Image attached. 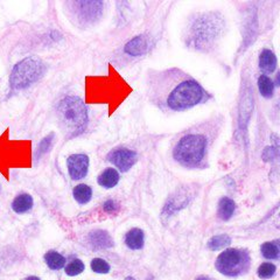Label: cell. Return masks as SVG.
<instances>
[{
  "label": "cell",
  "mask_w": 280,
  "mask_h": 280,
  "mask_svg": "<svg viewBox=\"0 0 280 280\" xmlns=\"http://www.w3.org/2000/svg\"><path fill=\"white\" fill-rule=\"evenodd\" d=\"M67 165L72 179H83L89 169V158L86 154H73L68 158Z\"/></svg>",
  "instance_id": "8"
},
{
  "label": "cell",
  "mask_w": 280,
  "mask_h": 280,
  "mask_svg": "<svg viewBox=\"0 0 280 280\" xmlns=\"http://www.w3.org/2000/svg\"><path fill=\"white\" fill-rule=\"evenodd\" d=\"M97 181L98 185L104 187V188H114L119 181V174L115 168H106L100 174Z\"/></svg>",
  "instance_id": "11"
},
{
  "label": "cell",
  "mask_w": 280,
  "mask_h": 280,
  "mask_svg": "<svg viewBox=\"0 0 280 280\" xmlns=\"http://www.w3.org/2000/svg\"><path fill=\"white\" fill-rule=\"evenodd\" d=\"M258 89H259V92L262 93L264 97L270 98L273 96L274 84L266 75H262L258 78Z\"/></svg>",
  "instance_id": "20"
},
{
  "label": "cell",
  "mask_w": 280,
  "mask_h": 280,
  "mask_svg": "<svg viewBox=\"0 0 280 280\" xmlns=\"http://www.w3.org/2000/svg\"><path fill=\"white\" fill-rule=\"evenodd\" d=\"M91 270L96 273H107L110 271V265L104 259L95 258L91 260Z\"/></svg>",
  "instance_id": "24"
},
{
  "label": "cell",
  "mask_w": 280,
  "mask_h": 280,
  "mask_svg": "<svg viewBox=\"0 0 280 280\" xmlns=\"http://www.w3.org/2000/svg\"><path fill=\"white\" fill-rule=\"evenodd\" d=\"M207 151L208 140L206 135L188 133L177 141L173 149V157L181 166L187 168H197L205 162Z\"/></svg>",
  "instance_id": "3"
},
{
  "label": "cell",
  "mask_w": 280,
  "mask_h": 280,
  "mask_svg": "<svg viewBox=\"0 0 280 280\" xmlns=\"http://www.w3.org/2000/svg\"><path fill=\"white\" fill-rule=\"evenodd\" d=\"M107 160L117 168H119V171L127 172L137 161V154L131 149L120 147V148H116L110 152L107 155Z\"/></svg>",
  "instance_id": "7"
},
{
  "label": "cell",
  "mask_w": 280,
  "mask_h": 280,
  "mask_svg": "<svg viewBox=\"0 0 280 280\" xmlns=\"http://www.w3.org/2000/svg\"><path fill=\"white\" fill-rule=\"evenodd\" d=\"M147 93L162 111H185L208 100V93L191 75L177 68L148 73Z\"/></svg>",
  "instance_id": "1"
},
{
  "label": "cell",
  "mask_w": 280,
  "mask_h": 280,
  "mask_svg": "<svg viewBox=\"0 0 280 280\" xmlns=\"http://www.w3.org/2000/svg\"><path fill=\"white\" fill-rule=\"evenodd\" d=\"M217 271L228 277H237L245 273L250 267V254L247 250L228 249L217 257Z\"/></svg>",
  "instance_id": "5"
},
{
  "label": "cell",
  "mask_w": 280,
  "mask_h": 280,
  "mask_svg": "<svg viewBox=\"0 0 280 280\" xmlns=\"http://www.w3.org/2000/svg\"><path fill=\"white\" fill-rule=\"evenodd\" d=\"M104 210L107 211V213H116L118 210V205L115 202V201L109 200L104 203Z\"/></svg>",
  "instance_id": "25"
},
{
  "label": "cell",
  "mask_w": 280,
  "mask_h": 280,
  "mask_svg": "<svg viewBox=\"0 0 280 280\" xmlns=\"http://www.w3.org/2000/svg\"><path fill=\"white\" fill-rule=\"evenodd\" d=\"M54 139V133H50L49 135H47L46 138H44L40 144L38 146V151H36L35 158L39 159V158L42 157L44 153H47L48 149L50 148V145H52V141Z\"/></svg>",
  "instance_id": "23"
},
{
  "label": "cell",
  "mask_w": 280,
  "mask_h": 280,
  "mask_svg": "<svg viewBox=\"0 0 280 280\" xmlns=\"http://www.w3.org/2000/svg\"><path fill=\"white\" fill-rule=\"evenodd\" d=\"M89 243L95 249H109L114 245V240H112L111 236L103 230H95L90 233Z\"/></svg>",
  "instance_id": "9"
},
{
  "label": "cell",
  "mask_w": 280,
  "mask_h": 280,
  "mask_svg": "<svg viewBox=\"0 0 280 280\" xmlns=\"http://www.w3.org/2000/svg\"><path fill=\"white\" fill-rule=\"evenodd\" d=\"M46 72V66L36 58H28L13 68L10 77L11 87L15 90L25 89L35 83Z\"/></svg>",
  "instance_id": "4"
},
{
  "label": "cell",
  "mask_w": 280,
  "mask_h": 280,
  "mask_svg": "<svg viewBox=\"0 0 280 280\" xmlns=\"http://www.w3.org/2000/svg\"><path fill=\"white\" fill-rule=\"evenodd\" d=\"M73 5L77 21L82 25L93 24L103 13L104 5L102 1H75Z\"/></svg>",
  "instance_id": "6"
},
{
  "label": "cell",
  "mask_w": 280,
  "mask_h": 280,
  "mask_svg": "<svg viewBox=\"0 0 280 280\" xmlns=\"http://www.w3.org/2000/svg\"><path fill=\"white\" fill-rule=\"evenodd\" d=\"M236 209V205H235L234 200L229 199V197H222L219 202V210H217V215L221 220L228 221L233 217Z\"/></svg>",
  "instance_id": "14"
},
{
  "label": "cell",
  "mask_w": 280,
  "mask_h": 280,
  "mask_svg": "<svg viewBox=\"0 0 280 280\" xmlns=\"http://www.w3.org/2000/svg\"><path fill=\"white\" fill-rule=\"evenodd\" d=\"M231 243V238L228 235H217V236L211 237L208 242V248L213 251L221 250V249L228 247Z\"/></svg>",
  "instance_id": "19"
},
{
  "label": "cell",
  "mask_w": 280,
  "mask_h": 280,
  "mask_svg": "<svg viewBox=\"0 0 280 280\" xmlns=\"http://www.w3.org/2000/svg\"><path fill=\"white\" fill-rule=\"evenodd\" d=\"M59 123L67 137H77L88 125L87 107L81 98L68 96L59 103L56 109Z\"/></svg>",
  "instance_id": "2"
},
{
  "label": "cell",
  "mask_w": 280,
  "mask_h": 280,
  "mask_svg": "<svg viewBox=\"0 0 280 280\" xmlns=\"http://www.w3.org/2000/svg\"><path fill=\"white\" fill-rule=\"evenodd\" d=\"M25 280H40V278H38V277H28Z\"/></svg>",
  "instance_id": "26"
},
{
  "label": "cell",
  "mask_w": 280,
  "mask_h": 280,
  "mask_svg": "<svg viewBox=\"0 0 280 280\" xmlns=\"http://www.w3.org/2000/svg\"><path fill=\"white\" fill-rule=\"evenodd\" d=\"M125 243L131 250H140L144 247V231L138 228L131 229L126 234Z\"/></svg>",
  "instance_id": "12"
},
{
  "label": "cell",
  "mask_w": 280,
  "mask_h": 280,
  "mask_svg": "<svg viewBox=\"0 0 280 280\" xmlns=\"http://www.w3.org/2000/svg\"><path fill=\"white\" fill-rule=\"evenodd\" d=\"M276 271L277 267L273 264H271V263H263L258 267V270H257V274H258L259 278L268 279L274 276Z\"/></svg>",
  "instance_id": "22"
},
{
  "label": "cell",
  "mask_w": 280,
  "mask_h": 280,
  "mask_svg": "<svg viewBox=\"0 0 280 280\" xmlns=\"http://www.w3.org/2000/svg\"><path fill=\"white\" fill-rule=\"evenodd\" d=\"M44 260H46L48 267L52 268V270H60L66 264V258L56 251L47 252L46 256H44Z\"/></svg>",
  "instance_id": "17"
},
{
  "label": "cell",
  "mask_w": 280,
  "mask_h": 280,
  "mask_svg": "<svg viewBox=\"0 0 280 280\" xmlns=\"http://www.w3.org/2000/svg\"><path fill=\"white\" fill-rule=\"evenodd\" d=\"M209 280H214V279H210V278H209Z\"/></svg>",
  "instance_id": "29"
},
{
  "label": "cell",
  "mask_w": 280,
  "mask_h": 280,
  "mask_svg": "<svg viewBox=\"0 0 280 280\" xmlns=\"http://www.w3.org/2000/svg\"><path fill=\"white\" fill-rule=\"evenodd\" d=\"M147 49H148V41L145 36H137L125 46V52L132 56L143 55L147 52Z\"/></svg>",
  "instance_id": "10"
},
{
  "label": "cell",
  "mask_w": 280,
  "mask_h": 280,
  "mask_svg": "<svg viewBox=\"0 0 280 280\" xmlns=\"http://www.w3.org/2000/svg\"><path fill=\"white\" fill-rule=\"evenodd\" d=\"M262 254L267 259H278L280 254V249L278 242H266L260 248Z\"/></svg>",
  "instance_id": "18"
},
{
  "label": "cell",
  "mask_w": 280,
  "mask_h": 280,
  "mask_svg": "<svg viewBox=\"0 0 280 280\" xmlns=\"http://www.w3.org/2000/svg\"><path fill=\"white\" fill-rule=\"evenodd\" d=\"M196 280H209L208 277H199Z\"/></svg>",
  "instance_id": "27"
},
{
  "label": "cell",
  "mask_w": 280,
  "mask_h": 280,
  "mask_svg": "<svg viewBox=\"0 0 280 280\" xmlns=\"http://www.w3.org/2000/svg\"><path fill=\"white\" fill-rule=\"evenodd\" d=\"M125 280H134V279L132 278V277H127V278H126Z\"/></svg>",
  "instance_id": "28"
},
{
  "label": "cell",
  "mask_w": 280,
  "mask_h": 280,
  "mask_svg": "<svg viewBox=\"0 0 280 280\" xmlns=\"http://www.w3.org/2000/svg\"><path fill=\"white\" fill-rule=\"evenodd\" d=\"M74 199L77 201L80 205H86L91 200L92 191L89 186L87 185H78L75 187L73 192Z\"/></svg>",
  "instance_id": "16"
},
{
  "label": "cell",
  "mask_w": 280,
  "mask_h": 280,
  "mask_svg": "<svg viewBox=\"0 0 280 280\" xmlns=\"http://www.w3.org/2000/svg\"><path fill=\"white\" fill-rule=\"evenodd\" d=\"M33 207V199L30 195L21 194L14 199L12 202V208L15 213L24 214Z\"/></svg>",
  "instance_id": "15"
},
{
  "label": "cell",
  "mask_w": 280,
  "mask_h": 280,
  "mask_svg": "<svg viewBox=\"0 0 280 280\" xmlns=\"http://www.w3.org/2000/svg\"><path fill=\"white\" fill-rule=\"evenodd\" d=\"M259 67L263 72L273 73L277 68V58L270 49H264L259 56Z\"/></svg>",
  "instance_id": "13"
},
{
  "label": "cell",
  "mask_w": 280,
  "mask_h": 280,
  "mask_svg": "<svg viewBox=\"0 0 280 280\" xmlns=\"http://www.w3.org/2000/svg\"><path fill=\"white\" fill-rule=\"evenodd\" d=\"M84 268H86V266H84L82 260L74 259L66 266V273L70 277H75L83 272Z\"/></svg>",
  "instance_id": "21"
}]
</instances>
